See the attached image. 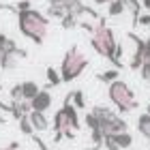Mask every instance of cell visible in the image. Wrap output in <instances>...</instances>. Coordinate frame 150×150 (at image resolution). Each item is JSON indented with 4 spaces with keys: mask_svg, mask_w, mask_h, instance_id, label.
Returning a JSON list of instances; mask_svg holds the SVG:
<instances>
[{
    "mask_svg": "<svg viewBox=\"0 0 150 150\" xmlns=\"http://www.w3.org/2000/svg\"><path fill=\"white\" fill-rule=\"evenodd\" d=\"M45 77H47V86H50V88H56V86L62 84L58 69H54V67H47V69H45Z\"/></svg>",
    "mask_w": 150,
    "mask_h": 150,
    "instance_id": "5bb4252c",
    "label": "cell"
},
{
    "mask_svg": "<svg viewBox=\"0 0 150 150\" xmlns=\"http://www.w3.org/2000/svg\"><path fill=\"white\" fill-rule=\"evenodd\" d=\"M2 150H19V142H11L9 146H4Z\"/></svg>",
    "mask_w": 150,
    "mask_h": 150,
    "instance_id": "d4e9b609",
    "label": "cell"
},
{
    "mask_svg": "<svg viewBox=\"0 0 150 150\" xmlns=\"http://www.w3.org/2000/svg\"><path fill=\"white\" fill-rule=\"evenodd\" d=\"M122 4H125L127 11H131V15H133V26H137V17L142 15V4H139V0H122Z\"/></svg>",
    "mask_w": 150,
    "mask_h": 150,
    "instance_id": "4fadbf2b",
    "label": "cell"
},
{
    "mask_svg": "<svg viewBox=\"0 0 150 150\" xmlns=\"http://www.w3.org/2000/svg\"><path fill=\"white\" fill-rule=\"evenodd\" d=\"M103 146L107 150H120L118 144H116V139H114V135H105V137H103Z\"/></svg>",
    "mask_w": 150,
    "mask_h": 150,
    "instance_id": "7402d4cb",
    "label": "cell"
},
{
    "mask_svg": "<svg viewBox=\"0 0 150 150\" xmlns=\"http://www.w3.org/2000/svg\"><path fill=\"white\" fill-rule=\"evenodd\" d=\"M137 131L144 135L146 139H150V114H142L137 118Z\"/></svg>",
    "mask_w": 150,
    "mask_h": 150,
    "instance_id": "9a60e30c",
    "label": "cell"
},
{
    "mask_svg": "<svg viewBox=\"0 0 150 150\" xmlns=\"http://www.w3.org/2000/svg\"><path fill=\"white\" fill-rule=\"evenodd\" d=\"M52 103H54V97L50 94V90H39V94L30 101V107H32V112H43L45 114L52 107Z\"/></svg>",
    "mask_w": 150,
    "mask_h": 150,
    "instance_id": "52a82bcc",
    "label": "cell"
},
{
    "mask_svg": "<svg viewBox=\"0 0 150 150\" xmlns=\"http://www.w3.org/2000/svg\"><path fill=\"white\" fill-rule=\"evenodd\" d=\"M50 4H62V2H67V0H47Z\"/></svg>",
    "mask_w": 150,
    "mask_h": 150,
    "instance_id": "f1b7e54d",
    "label": "cell"
},
{
    "mask_svg": "<svg viewBox=\"0 0 150 150\" xmlns=\"http://www.w3.org/2000/svg\"><path fill=\"white\" fill-rule=\"evenodd\" d=\"M62 112H64V116H67V120H69V125H71V129L75 133L81 129V120H79V114H77V110L69 103V101H64L62 103Z\"/></svg>",
    "mask_w": 150,
    "mask_h": 150,
    "instance_id": "9c48e42d",
    "label": "cell"
},
{
    "mask_svg": "<svg viewBox=\"0 0 150 150\" xmlns=\"http://www.w3.org/2000/svg\"><path fill=\"white\" fill-rule=\"evenodd\" d=\"M88 64H90V62H88V58L77 50V45L69 47V50H67V54L62 56V62H60V69H58L60 79L67 81V84H69V81H73V79H77L79 75L88 69Z\"/></svg>",
    "mask_w": 150,
    "mask_h": 150,
    "instance_id": "277c9868",
    "label": "cell"
},
{
    "mask_svg": "<svg viewBox=\"0 0 150 150\" xmlns=\"http://www.w3.org/2000/svg\"><path fill=\"white\" fill-rule=\"evenodd\" d=\"M9 97H11V103H19V101H24V94H22V84L13 86L9 90Z\"/></svg>",
    "mask_w": 150,
    "mask_h": 150,
    "instance_id": "44dd1931",
    "label": "cell"
},
{
    "mask_svg": "<svg viewBox=\"0 0 150 150\" xmlns=\"http://www.w3.org/2000/svg\"><path fill=\"white\" fill-rule=\"evenodd\" d=\"M114 139H116V144H118V148L120 150H127V148H131V144H133V135L131 133H118V135H114Z\"/></svg>",
    "mask_w": 150,
    "mask_h": 150,
    "instance_id": "2e32d148",
    "label": "cell"
},
{
    "mask_svg": "<svg viewBox=\"0 0 150 150\" xmlns=\"http://www.w3.org/2000/svg\"><path fill=\"white\" fill-rule=\"evenodd\" d=\"M0 56H2V50H0Z\"/></svg>",
    "mask_w": 150,
    "mask_h": 150,
    "instance_id": "1f68e13d",
    "label": "cell"
},
{
    "mask_svg": "<svg viewBox=\"0 0 150 150\" xmlns=\"http://www.w3.org/2000/svg\"><path fill=\"white\" fill-rule=\"evenodd\" d=\"M139 73H142V79L150 86V62H144V64H142V67H139Z\"/></svg>",
    "mask_w": 150,
    "mask_h": 150,
    "instance_id": "603a6c76",
    "label": "cell"
},
{
    "mask_svg": "<svg viewBox=\"0 0 150 150\" xmlns=\"http://www.w3.org/2000/svg\"><path fill=\"white\" fill-rule=\"evenodd\" d=\"M148 62H150V60H148Z\"/></svg>",
    "mask_w": 150,
    "mask_h": 150,
    "instance_id": "836d02e7",
    "label": "cell"
},
{
    "mask_svg": "<svg viewBox=\"0 0 150 150\" xmlns=\"http://www.w3.org/2000/svg\"><path fill=\"white\" fill-rule=\"evenodd\" d=\"M148 144H150V139H148Z\"/></svg>",
    "mask_w": 150,
    "mask_h": 150,
    "instance_id": "d6a6232c",
    "label": "cell"
},
{
    "mask_svg": "<svg viewBox=\"0 0 150 150\" xmlns=\"http://www.w3.org/2000/svg\"><path fill=\"white\" fill-rule=\"evenodd\" d=\"M125 11L127 9H125V4H122V0H112V2L107 4V15H110V17H118Z\"/></svg>",
    "mask_w": 150,
    "mask_h": 150,
    "instance_id": "e0dca14e",
    "label": "cell"
},
{
    "mask_svg": "<svg viewBox=\"0 0 150 150\" xmlns=\"http://www.w3.org/2000/svg\"><path fill=\"white\" fill-rule=\"evenodd\" d=\"M60 24H62L64 30H71V28H75V26H79V17H75V15H71V13H67V15L60 19Z\"/></svg>",
    "mask_w": 150,
    "mask_h": 150,
    "instance_id": "ffe728a7",
    "label": "cell"
},
{
    "mask_svg": "<svg viewBox=\"0 0 150 150\" xmlns=\"http://www.w3.org/2000/svg\"><path fill=\"white\" fill-rule=\"evenodd\" d=\"M54 144H58V142H62L64 137H69V139H75L77 137V133L71 129V125H69V120H67V116H64V112H62V107L56 112V116H54Z\"/></svg>",
    "mask_w": 150,
    "mask_h": 150,
    "instance_id": "5b68a950",
    "label": "cell"
},
{
    "mask_svg": "<svg viewBox=\"0 0 150 150\" xmlns=\"http://www.w3.org/2000/svg\"><path fill=\"white\" fill-rule=\"evenodd\" d=\"M90 112L97 116V120L101 122V125H103V122H110L112 118H116V116H118L114 110H110V107H105V105H97V107H92Z\"/></svg>",
    "mask_w": 150,
    "mask_h": 150,
    "instance_id": "30bf717a",
    "label": "cell"
},
{
    "mask_svg": "<svg viewBox=\"0 0 150 150\" xmlns=\"http://www.w3.org/2000/svg\"><path fill=\"white\" fill-rule=\"evenodd\" d=\"M118 69H110V71H103V73H99L97 75V79L101 81V84H112V81H116V79H120L118 77Z\"/></svg>",
    "mask_w": 150,
    "mask_h": 150,
    "instance_id": "ac0fdd59",
    "label": "cell"
},
{
    "mask_svg": "<svg viewBox=\"0 0 150 150\" xmlns=\"http://www.w3.org/2000/svg\"><path fill=\"white\" fill-rule=\"evenodd\" d=\"M146 114H150V103H148V107H146Z\"/></svg>",
    "mask_w": 150,
    "mask_h": 150,
    "instance_id": "4dcf8cb0",
    "label": "cell"
},
{
    "mask_svg": "<svg viewBox=\"0 0 150 150\" xmlns=\"http://www.w3.org/2000/svg\"><path fill=\"white\" fill-rule=\"evenodd\" d=\"M4 122H6V118H4V116H0V125H4Z\"/></svg>",
    "mask_w": 150,
    "mask_h": 150,
    "instance_id": "f546056e",
    "label": "cell"
},
{
    "mask_svg": "<svg viewBox=\"0 0 150 150\" xmlns=\"http://www.w3.org/2000/svg\"><path fill=\"white\" fill-rule=\"evenodd\" d=\"M92 2H94V4H110L112 0H92Z\"/></svg>",
    "mask_w": 150,
    "mask_h": 150,
    "instance_id": "83f0119b",
    "label": "cell"
},
{
    "mask_svg": "<svg viewBox=\"0 0 150 150\" xmlns=\"http://www.w3.org/2000/svg\"><path fill=\"white\" fill-rule=\"evenodd\" d=\"M17 26L26 39H30L35 45H43L47 37V28H50V19L37 9H26V11H17Z\"/></svg>",
    "mask_w": 150,
    "mask_h": 150,
    "instance_id": "7a4b0ae2",
    "label": "cell"
},
{
    "mask_svg": "<svg viewBox=\"0 0 150 150\" xmlns=\"http://www.w3.org/2000/svg\"><path fill=\"white\" fill-rule=\"evenodd\" d=\"M17 122H19V131H22L24 135H28V137H32V135H35V129H32V125H30L28 114H24V116H22V118H19Z\"/></svg>",
    "mask_w": 150,
    "mask_h": 150,
    "instance_id": "d6986e66",
    "label": "cell"
},
{
    "mask_svg": "<svg viewBox=\"0 0 150 150\" xmlns=\"http://www.w3.org/2000/svg\"><path fill=\"white\" fill-rule=\"evenodd\" d=\"M64 101H69V103H71L77 112L86 107V97H84V92H81V90H73V92H69V94L64 97Z\"/></svg>",
    "mask_w": 150,
    "mask_h": 150,
    "instance_id": "8fae6325",
    "label": "cell"
},
{
    "mask_svg": "<svg viewBox=\"0 0 150 150\" xmlns=\"http://www.w3.org/2000/svg\"><path fill=\"white\" fill-rule=\"evenodd\" d=\"M39 84L37 81H22V94H24V99L26 101H32L39 94Z\"/></svg>",
    "mask_w": 150,
    "mask_h": 150,
    "instance_id": "7c38bea8",
    "label": "cell"
},
{
    "mask_svg": "<svg viewBox=\"0 0 150 150\" xmlns=\"http://www.w3.org/2000/svg\"><path fill=\"white\" fill-rule=\"evenodd\" d=\"M142 6H144L146 11H150V0H142Z\"/></svg>",
    "mask_w": 150,
    "mask_h": 150,
    "instance_id": "4316f807",
    "label": "cell"
},
{
    "mask_svg": "<svg viewBox=\"0 0 150 150\" xmlns=\"http://www.w3.org/2000/svg\"><path fill=\"white\" fill-rule=\"evenodd\" d=\"M107 97H110L112 105L118 110L120 114H129V112H135L137 110V99H135V92L131 90V86L122 79H116L110 84L107 88Z\"/></svg>",
    "mask_w": 150,
    "mask_h": 150,
    "instance_id": "3957f363",
    "label": "cell"
},
{
    "mask_svg": "<svg viewBox=\"0 0 150 150\" xmlns=\"http://www.w3.org/2000/svg\"><path fill=\"white\" fill-rule=\"evenodd\" d=\"M28 118H30V125L35 129V133H43L50 129V120H47V116L43 112H30Z\"/></svg>",
    "mask_w": 150,
    "mask_h": 150,
    "instance_id": "ba28073f",
    "label": "cell"
},
{
    "mask_svg": "<svg viewBox=\"0 0 150 150\" xmlns=\"http://www.w3.org/2000/svg\"><path fill=\"white\" fill-rule=\"evenodd\" d=\"M129 39L135 43V52H133V58L131 62H129V69L133 71H139V67L146 62V39L137 37L135 32H129Z\"/></svg>",
    "mask_w": 150,
    "mask_h": 150,
    "instance_id": "8992f818",
    "label": "cell"
},
{
    "mask_svg": "<svg viewBox=\"0 0 150 150\" xmlns=\"http://www.w3.org/2000/svg\"><path fill=\"white\" fill-rule=\"evenodd\" d=\"M150 60V37L146 39V62Z\"/></svg>",
    "mask_w": 150,
    "mask_h": 150,
    "instance_id": "484cf974",
    "label": "cell"
},
{
    "mask_svg": "<svg viewBox=\"0 0 150 150\" xmlns=\"http://www.w3.org/2000/svg\"><path fill=\"white\" fill-rule=\"evenodd\" d=\"M90 45L92 50L99 54L101 58L110 60L114 64V69H122V45L116 41L114 37V30L105 24V17H99L97 24H94V30H92V37H90Z\"/></svg>",
    "mask_w": 150,
    "mask_h": 150,
    "instance_id": "6da1fadb",
    "label": "cell"
},
{
    "mask_svg": "<svg viewBox=\"0 0 150 150\" xmlns=\"http://www.w3.org/2000/svg\"><path fill=\"white\" fill-rule=\"evenodd\" d=\"M137 26H150V13H142L137 17Z\"/></svg>",
    "mask_w": 150,
    "mask_h": 150,
    "instance_id": "cb8c5ba5",
    "label": "cell"
}]
</instances>
